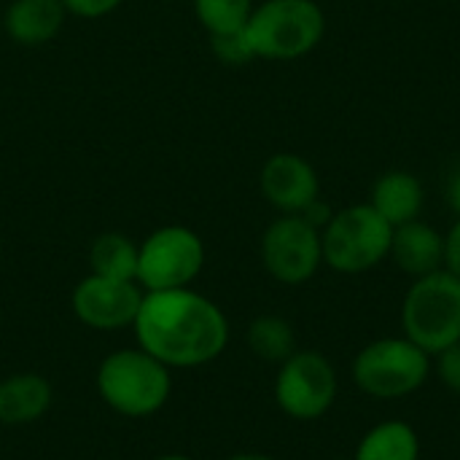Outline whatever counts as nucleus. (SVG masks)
I'll return each instance as SVG.
<instances>
[{"label": "nucleus", "mask_w": 460, "mask_h": 460, "mask_svg": "<svg viewBox=\"0 0 460 460\" xmlns=\"http://www.w3.org/2000/svg\"><path fill=\"white\" fill-rule=\"evenodd\" d=\"M350 377L356 388L369 399H407L429 383L431 356L404 334L383 337L356 353L350 364Z\"/></svg>", "instance_id": "4"}, {"label": "nucleus", "mask_w": 460, "mask_h": 460, "mask_svg": "<svg viewBox=\"0 0 460 460\" xmlns=\"http://www.w3.org/2000/svg\"><path fill=\"white\" fill-rule=\"evenodd\" d=\"M243 35L253 59H302L323 40L326 13L315 0H264L253 5Z\"/></svg>", "instance_id": "2"}, {"label": "nucleus", "mask_w": 460, "mask_h": 460, "mask_svg": "<svg viewBox=\"0 0 460 460\" xmlns=\"http://www.w3.org/2000/svg\"><path fill=\"white\" fill-rule=\"evenodd\" d=\"M259 189L264 199L283 216H299L315 199H321L318 170L294 151H278L264 162L259 172Z\"/></svg>", "instance_id": "11"}, {"label": "nucleus", "mask_w": 460, "mask_h": 460, "mask_svg": "<svg viewBox=\"0 0 460 460\" xmlns=\"http://www.w3.org/2000/svg\"><path fill=\"white\" fill-rule=\"evenodd\" d=\"M420 437L410 423L383 420L361 437L353 460H420Z\"/></svg>", "instance_id": "16"}, {"label": "nucleus", "mask_w": 460, "mask_h": 460, "mask_svg": "<svg viewBox=\"0 0 460 460\" xmlns=\"http://www.w3.org/2000/svg\"><path fill=\"white\" fill-rule=\"evenodd\" d=\"M124 0H62L65 11L81 19H100L111 11H116Z\"/></svg>", "instance_id": "22"}, {"label": "nucleus", "mask_w": 460, "mask_h": 460, "mask_svg": "<svg viewBox=\"0 0 460 460\" xmlns=\"http://www.w3.org/2000/svg\"><path fill=\"white\" fill-rule=\"evenodd\" d=\"M445 270L460 278V216L450 232H445Z\"/></svg>", "instance_id": "23"}, {"label": "nucleus", "mask_w": 460, "mask_h": 460, "mask_svg": "<svg viewBox=\"0 0 460 460\" xmlns=\"http://www.w3.org/2000/svg\"><path fill=\"white\" fill-rule=\"evenodd\" d=\"M51 385L38 372H16L0 380V426H30L51 407Z\"/></svg>", "instance_id": "15"}, {"label": "nucleus", "mask_w": 460, "mask_h": 460, "mask_svg": "<svg viewBox=\"0 0 460 460\" xmlns=\"http://www.w3.org/2000/svg\"><path fill=\"white\" fill-rule=\"evenodd\" d=\"M431 372L442 380V385L460 396V342L431 356Z\"/></svg>", "instance_id": "21"}, {"label": "nucleus", "mask_w": 460, "mask_h": 460, "mask_svg": "<svg viewBox=\"0 0 460 460\" xmlns=\"http://www.w3.org/2000/svg\"><path fill=\"white\" fill-rule=\"evenodd\" d=\"M447 202L456 210V216H460V164L450 172V181H447Z\"/></svg>", "instance_id": "24"}, {"label": "nucleus", "mask_w": 460, "mask_h": 460, "mask_svg": "<svg viewBox=\"0 0 460 460\" xmlns=\"http://www.w3.org/2000/svg\"><path fill=\"white\" fill-rule=\"evenodd\" d=\"M205 267L202 237L181 224L159 226L137 245V286L143 291L189 288Z\"/></svg>", "instance_id": "7"}, {"label": "nucleus", "mask_w": 460, "mask_h": 460, "mask_svg": "<svg viewBox=\"0 0 460 460\" xmlns=\"http://www.w3.org/2000/svg\"><path fill=\"white\" fill-rule=\"evenodd\" d=\"M334 460H353V458H334Z\"/></svg>", "instance_id": "27"}, {"label": "nucleus", "mask_w": 460, "mask_h": 460, "mask_svg": "<svg viewBox=\"0 0 460 460\" xmlns=\"http://www.w3.org/2000/svg\"><path fill=\"white\" fill-rule=\"evenodd\" d=\"M132 329L137 348L170 369L205 367L229 345V321L224 310L191 286L146 291Z\"/></svg>", "instance_id": "1"}, {"label": "nucleus", "mask_w": 460, "mask_h": 460, "mask_svg": "<svg viewBox=\"0 0 460 460\" xmlns=\"http://www.w3.org/2000/svg\"><path fill=\"white\" fill-rule=\"evenodd\" d=\"M391 237L394 226L369 202L348 205L321 229L323 264L340 275H364L388 259Z\"/></svg>", "instance_id": "6"}, {"label": "nucleus", "mask_w": 460, "mask_h": 460, "mask_svg": "<svg viewBox=\"0 0 460 460\" xmlns=\"http://www.w3.org/2000/svg\"><path fill=\"white\" fill-rule=\"evenodd\" d=\"M391 226L410 224L420 218L426 208V189L423 181L410 170H388L383 172L369 191L367 199Z\"/></svg>", "instance_id": "13"}, {"label": "nucleus", "mask_w": 460, "mask_h": 460, "mask_svg": "<svg viewBox=\"0 0 460 460\" xmlns=\"http://www.w3.org/2000/svg\"><path fill=\"white\" fill-rule=\"evenodd\" d=\"M210 46L213 54L224 62V65H248L253 62V54L248 49V40L240 32H229V35H210Z\"/></svg>", "instance_id": "20"}, {"label": "nucleus", "mask_w": 460, "mask_h": 460, "mask_svg": "<svg viewBox=\"0 0 460 460\" xmlns=\"http://www.w3.org/2000/svg\"><path fill=\"white\" fill-rule=\"evenodd\" d=\"M65 5L62 0H13L5 8L3 27L8 38L19 46H43L54 40L65 24Z\"/></svg>", "instance_id": "14"}, {"label": "nucleus", "mask_w": 460, "mask_h": 460, "mask_svg": "<svg viewBox=\"0 0 460 460\" xmlns=\"http://www.w3.org/2000/svg\"><path fill=\"white\" fill-rule=\"evenodd\" d=\"M172 369L143 348H121L108 353L97 367L100 399L124 418L156 415L172 394Z\"/></svg>", "instance_id": "3"}, {"label": "nucleus", "mask_w": 460, "mask_h": 460, "mask_svg": "<svg viewBox=\"0 0 460 460\" xmlns=\"http://www.w3.org/2000/svg\"><path fill=\"white\" fill-rule=\"evenodd\" d=\"M261 264L283 286H302L323 267L321 229L305 216H278L261 234Z\"/></svg>", "instance_id": "9"}, {"label": "nucleus", "mask_w": 460, "mask_h": 460, "mask_svg": "<svg viewBox=\"0 0 460 460\" xmlns=\"http://www.w3.org/2000/svg\"><path fill=\"white\" fill-rule=\"evenodd\" d=\"M402 334L429 356L460 342V278L439 270L412 280L402 302Z\"/></svg>", "instance_id": "5"}, {"label": "nucleus", "mask_w": 460, "mask_h": 460, "mask_svg": "<svg viewBox=\"0 0 460 460\" xmlns=\"http://www.w3.org/2000/svg\"><path fill=\"white\" fill-rule=\"evenodd\" d=\"M154 460H194V458H189V456H162V458H154Z\"/></svg>", "instance_id": "26"}, {"label": "nucleus", "mask_w": 460, "mask_h": 460, "mask_svg": "<svg viewBox=\"0 0 460 460\" xmlns=\"http://www.w3.org/2000/svg\"><path fill=\"white\" fill-rule=\"evenodd\" d=\"M226 460H280V458L267 456V453H237V456H232V458H226Z\"/></svg>", "instance_id": "25"}, {"label": "nucleus", "mask_w": 460, "mask_h": 460, "mask_svg": "<svg viewBox=\"0 0 460 460\" xmlns=\"http://www.w3.org/2000/svg\"><path fill=\"white\" fill-rule=\"evenodd\" d=\"M89 267H92V275H100V278L135 280L137 278V243H132L121 232H105L89 248Z\"/></svg>", "instance_id": "17"}, {"label": "nucleus", "mask_w": 460, "mask_h": 460, "mask_svg": "<svg viewBox=\"0 0 460 460\" xmlns=\"http://www.w3.org/2000/svg\"><path fill=\"white\" fill-rule=\"evenodd\" d=\"M253 5V0H194V13L208 35H229L248 24Z\"/></svg>", "instance_id": "19"}, {"label": "nucleus", "mask_w": 460, "mask_h": 460, "mask_svg": "<svg viewBox=\"0 0 460 460\" xmlns=\"http://www.w3.org/2000/svg\"><path fill=\"white\" fill-rule=\"evenodd\" d=\"M248 348L259 361L280 367L288 356H294L296 348V334L294 326L280 318V315H259L248 326Z\"/></svg>", "instance_id": "18"}, {"label": "nucleus", "mask_w": 460, "mask_h": 460, "mask_svg": "<svg viewBox=\"0 0 460 460\" xmlns=\"http://www.w3.org/2000/svg\"><path fill=\"white\" fill-rule=\"evenodd\" d=\"M388 259L412 280L445 270V234L423 218L394 226Z\"/></svg>", "instance_id": "12"}, {"label": "nucleus", "mask_w": 460, "mask_h": 460, "mask_svg": "<svg viewBox=\"0 0 460 460\" xmlns=\"http://www.w3.org/2000/svg\"><path fill=\"white\" fill-rule=\"evenodd\" d=\"M143 294L146 291L135 280H113L89 272L73 288L70 305L84 326L94 332H116L135 323Z\"/></svg>", "instance_id": "10"}, {"label": "nucleus", "mask_w": 460, "mask_h": 460, "mask_svg": "<svg viewBox=\"0 0 460 460\" xmlns=\"http://www.w3.org/2000/svg\"><path fill=\"white\" fill-rule=\"evenodd\" d=\"M340 394V377L334 364L318 350H296L278 367L275 402L291 420L323 418Z\"/></svg>", "instance_id": "8"}]
</instances>
